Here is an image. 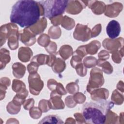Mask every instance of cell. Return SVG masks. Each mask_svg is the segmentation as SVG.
I'll list each match as a JSON object with an SVG mask.
<instances>
[{
    "label": "cell",
    "mask_w": 124,
    "mask_h": 124,
    "mask_svg": "<svg viewBox=\"0 0 124 124\" xmlns=\"http://www.w3.org/2000/svg\"><path fill=\"white\" fill-rule=\"evenodd\" d=\"M43 9V16L48 18L63 14L68 5V0H41L38 2Z\"/></svg>",
    "instance_id": "3"
},
{
    "label": "cell",
    "mask_w": 124,
    "mask_h": 124,
    "mask_svg": "<svg viewBox=\"0 0 124 124\" xmlns=\"http://www.w3.org/2000/svg\"><path fill=\"white\" fill-rule=\"evenodd\" d=\"M113 106L112 102L106 100L85 103L82 108V114L85 121L88 124H104L107 114Z\"/></svg>",
    "instance_id": "2"
},
{
    "label": "cell",
    "mask_w": 124,
    "mask_h": 124,
    "mask_svg": "<svg viewBox=\"0 0 124 124\" xmlns=\"http://www.w3.org/2000/svg\"><path fill=\"white\" fill-rule=\"evenodd\" d=\"M50 123V124H63L61 119L57 115H48L42 119L39 124Z\"/></svg>",
    "instance_id": "5"
},
{
    "label": "cell",
    "mask_w": 124,
    "mask_h": 124,
    "mask_svg": "<svg viewBox=\"0 0 124 124\" xmlns=\"http://www.w3.org/2000/svg\"><path fill=\"white\" fill-rule=\"evenodd\" d=\"M106 31L109 38L114 39L117 37L121 32V26L119 23L115 20L110 21L107 26Z\"/></svg>",
    "instance_id": "4"
},
{
    "label": "cell",
    "mask_w": 124,
    "mask_h": 124,
    "mask_svg": "<svg viewBox=\"0 0 124 124\" xmlns=\"http://www.w3.org/2000/svg\"><path fill=\"white\" fill-rule=\"evenodd\" d=\"M40 16L38 2L34 0H18L13 6L10 21L21 27H29L37 22Z\"/></svg>",
    "instance_id": "1"
}]
</instances>
